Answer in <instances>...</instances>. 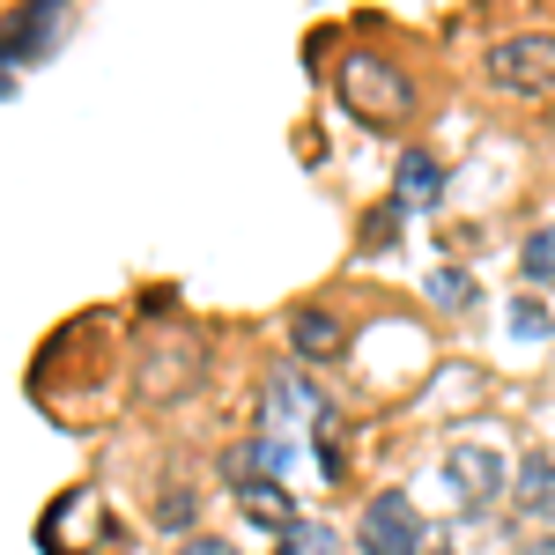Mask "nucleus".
I'll return each instance as SVG.
<instances>
[{"instance_id": "nucleus-1", "label": "nucleus", "mask_w": 555, "mask_h": 555, "mask_svg": "<svg viewBox=\"0 0 555 555\" xmlns=\"http://www.w3.org/2000/svg\"><path fill=\"white\" fill-rule=\"evenodd\" d=\"M334 89H341V104L363 127H408L415 119V82L392 60H378V52H348L334 67Z\"/></svg>"}, {"instance_id": "nucleus-2", "label": "nucleus", "mask_w": 555, "mask_h": 555, "mask_svg": "<svg viewBox=\"0 0 555 555\" xmlns=\"http://www.w3.org/2000/svg\"><path fill=\"white\" fill-rule=\"evenodd\" d=\"M326 423H334V400H326L319 385L304 378L297 363L267 378V392H259V437H274V444H282L289 429H311V437H326Z\"/></svg>"}, {"instance_id": "nucleus-3", "label": "nucleus", "mask_w": 555, "mask_h": 555, "mask_svg": "<svg viewBox=\"0 0 555 555\" xmlns=\"http://www.w3.org/2000/svg\"><path fill=\"white\" fill-rule=\"evenodd\" d=\"M481 75L504 96H555V30H518V38L489 44Z\"/></svg>"}, {"instance_id": "nucleus-4", "label": "nucleus", "mask_w": 555, "mask_h": 555, "mask_svg": "<svg viewBox=\"0 0 555 555\" xmlns=\"http://www.w3.org/2000/svg\"><path fill=\"white\" fill-rule=\"evenodd\" d=\"M444 481H452V496H460L467 512H489V504L512 489V460H504V444H489V437H460V444L444 452Z\"/></svg>"}, {"instance_id": "nucleus-5", "label": "nucleus", "mask_w": 555, "mask_h": 555, "mask_svg": "<svg viewBox=\"0 0 555 555\" xmlns=\"http://www.w3.org/2000/svg\"><path fill=\"white\" fill-rule=\"evenodd\" d=\"M356 541H363V555H423L429 548V526H423V512H415L400 489H385V496L363 504Z\"/></svg>"}, {"instance_id": "nucleus-6", "label": "nucleus", "mask_w": 555, "mask_h": 555, "mask_svg": "<svg viewBox=\"0 0 555 555\" xmlns=\"http://www.w3.org/2000/svg\"><path fill=\"white\" fill-rule=\"evenodd\" d=\"M512 504L533 526H555V452H526L512 467Z\"/></svg>"}, {"instance_id": "nucleus-7", "label": "nucleus", "mask_w": 555, "mask_h": 555, "mask_svg": "<svg viewBox=\"0 0 555 555\" xmlns=\"http://www.w3.org/2000/svg\"><path fill=\"white\" fill-rule=\"evenodd\" d=\"M230 489H237L245 518H259L267 533H289V526H297V504H289V489H282L274 474H245V481H230Z\"/></svg>"}, {"instance_id": "nucleus-8", "label": "nucleus", "mask_w": 555, "mask_h": 555, "mask_svg": "<svg viewBox=\"0 0 555 555\" xmlns=\"http://www.w3.org/2000/svg\"><path fill=\"white\" fill-rule=\"evenodd\" d=\"M392 185H400V208H408V215H423V208H437V201H444V164H437L429 149H408V156H400V178H392Z\"/></svg>"}, {"instance_id": "nucleus-9", "label": "nucleus", "mask_w": 555, "mask_h": 555, "mask_svg": "<svg viewBox=\"0 0 555 555\" xmlns=\"http://www.w3.org/2000/svg\"><path fill=\"white\" fill-rule=\"evenodd\" d=\"M289 341H297L304 363H334L341 341H348V326L334 319V311H297V319H289Z\"/></svg>"}, {"instance_id": "nucleus-10", "label": "nucleus", "mask_w": 555, "mask_h": 555, "mask_svg": "<svg viewBox=\"0 0 555 555\" xmlns=\"http://www.w3.org/2000/svg\"><path fill=\"white\" fill-rule=\"evenodd\" d=\"M274 555H348V548H341V533H334V526H311V518H297V526L274 541Z\"/></svg>"}, {"instance_id": "nucleus-11", "label": "nucleus", "mask_w": 555, "mask_h": 555, "mask_svg": "<svg viewBox=\"0 0 555 555\" xmlns=\"http://www.w3.org/2000/svg\"><path fill=\"white\" fill-rule=\"evenodd\" d=\"M518 267H526V282H541V289H555V222H541L526 245H518Z\"/></svg>"}, {"instance_id": "nucleus-12", "label": "nucleus", "mask_w": 555, "mask_h": 555, "mask_svg": "<svg viewBox=\"0 0 555 555\" xmlns=\"http://www.w3.org/2000/svg\"><path fill=\"white\" fill-rule=\"evenodd\" d=\"M429 297H437V304H467L474 282H467V274H429Z\"/></svg>"}, {"instance_id": "nucleus-13", "label": "nucleus", "mask_w": 555, "mask_h": 555, "mask_svg": "<svg viewBox=\"0 0 555 555\" xmlns=\"http://www.w3.org/2000/svg\"><path fill=\"white\" fill-rule=\"evenodd\" d=\"M512 326L526 334V341H541V334H548V311H541V304L526 297V304H518V319H512Z\"/></svg>"}, {"instance_id": "nucleus-14", "label": "nucleus", "mask_w": 555, "mask_h": 555, "mask_svg": "<svg viewBox=\"0 0 555 555\" xmlns=\"http://www.w3.org/2000/svg\"><path fill=\"white\" fill-rule=\"evenodd\" d=\"M178 555H237V548H230V541H215V533H193Z\"/></svg>"}, {"instance_id": "nucleus-15", "label": "nucleus", "mask_w": 555, "mask_h": 555, "mask_svg": "<svg viewBox=\"0 0 555 555\" xmlns=\"http://www.w3.org/2000/svg\"><path fill=\"white\" fill-rule=\"evenodd\" d=\"M526 555H555V541H533V548H526Z\"/></svg>"}, {"instance_id": "nucleus-16", "label": "nucleus", "mask_w": 555, "mask_h": 555, "mask_svg": "<svg viewBox=\"0 0 555 555\" xmlns=\"http://www.w3.org/2000/svg\"><path fill=\"white\" fill-rule=\"evenodd\" d=\"M0 96H8V75H0Z\"/></svg>"}, {"instance_id": "nucleus-17", "label": "nucleus", "mask_w": 555, "mask_h": 555, "mask_svg": "<svg viewBox=\"0 0 555 555\" xmlns=\"http://www.w3.org/2000/svg\"><path fill=\"white\" fill-rule=\"evenodd\" d=\"M423 555H429V548H423ZM437 555H452V548H437Z\"/></svg>"}]
</instances>
